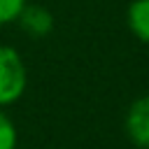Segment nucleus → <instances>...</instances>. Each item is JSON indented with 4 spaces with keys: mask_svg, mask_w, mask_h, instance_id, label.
Instances as JSON below:
<instances>
[{
    "mask_svg": "<svg viewBox=\"0 0 149 149\" xmlns=\"http://www.w3.org/2000/svg\"><path fill=\"white\" fill-rule=\"evenodd\" d=\"M28 86V70L14 47L0 44V107L14 105Z\"/></svg>",
    "mask_w": 149,
    "mask_h": 149,
    "instance_id": "1",
    "label": "nucleus"
},
{
    "mask_svg": "<svg viewBox=\"0 0 149 149\" xmlns=\"http://www.w3.org/2000/svg\"><path fill=\"white\" fill-rule=\"evenodd\" d=\"M126 133L135 144L149 147V95L137 98L130 105L126 114Z\"/></svg>",
    "mask_w": 149,
    "mask_h": 149,
    "instance_id": "2",
    "label": "nucleus"
},
{
    "mask_svg": "<svg viewBox=\"0 0 149 149\" xmlns=\"http://www.w3.org/2000/svg\"><path fill=\"white\" fill-rule=\"evenodd\" d=\"M16 23H19L21 30L28 33L30 37H44V35H49L51 28H54V16H51V12H49L47 7L26 2L23 9H21V14L16 16Z\"/></svg>",
    "mask_w": 149,
    "mask_h": 149,
    "instance_id": "3",
    "label": "nucleus"
},
{
    "mask_svg": "<svg viewBox=\"0 0 149 149\" xmlns=\"http://www.w3.org/2000/svg\"><path fill=\"white\" fill-rule=\"evenodd\" d=\"M128 26L130 30L149 44V0H133L128 7Z\"/></svg>",
    "mask_w": 149,
    "mask_h": 149,
    "instance_id": "4",
    "label": "nucleus"
},
{
    "mask_svg": "<svg viewBox=\"0 0 149 149\" xmlns=\"http://www.w3.org/2000/svg\"><path fill=\"white\" fill-rule=\"evenodd\" d=\"M16 142H19L16 126L9 119V114L0 107V149H16Z\"/></svg>",
    "mask_w": 149,
    "mask_h": 149,
    "instance_id": "5",
    "label": "nucleus"
},
{
    "mask_svg": "<svg viewBox=\"0 0 149 149\" xmlns=\"http://www.w3.org/2000/svg\"><path fill=\"white\" fill-rule=\"evenodd\" d=\"M28 0H0V26L14 23Z\"/></svg>",
    "mask_w": 149,
    "mask_h": 149,
    "instance_id": "6",
    "label": "nucleus"
}]
</instances>
